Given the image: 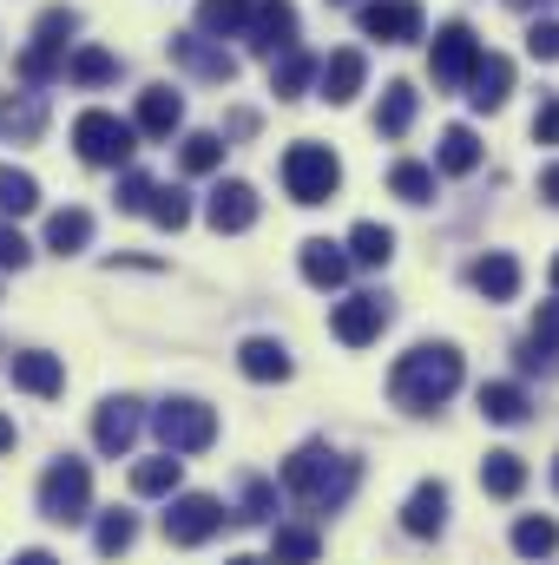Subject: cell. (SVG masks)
I'll return each instance as SVG.
<instances>
[{
	"instance_id": "obj_1",
	"label": "cell",
	"mask_w": 559,
	"mask_h": 565,
	"mask_svg": "<svg viewBox=\"0 0 559 565\" xmlns=\"http://www.w3.org/2000/svg\"><path fill=\"white\" fill-rule=\"evenodd\" d=\"M454 388H461V349H454V342H421V349H409V355L389 369V395H395V408H409V415H434Z\"/></svg>"
},
{
	"instance_id": "obj_2",
	"label": "cell",
	"mask_w": 559,
	"mask_h": 565,
	"mask_svg": "<svg viewBox=\"0 0 559 565\" xmlns=\"http://www.w3.org/2000/svg\"><path fill=\"white\" fill-rule=\"evenodd\" d=\"M356 480H362V467H356L349 454H329L323 440H309V447H296V454L283 460V487H289L309 513H336V507H349Z\"/></svg>"
},
{
	"instance_id": "obj_3",
	"label": "cell",
	"mask_w": 559,
	"mask_h": 565,
	"mask_svg": "<svg viewBox=\"0 0 559 565\" xmlns=\"http://www.w3.org/2000/svg\"><path fill=\"white\" fill-rule=\"evenodd\" d=\"M336 184H342V164H336V151L316 139H296L283 151V191L296 198V204H329L336 198Z\"/></svg>"
},
{
	"instance_id": "obj_4",
	"label": "cell",
	"mask_w": 559,
	"mask_h": 565,
	"mask_svg": "<svg viewBox=\"0 0 559 565\" xmlns=\"http://www.w3.org/2000/svg\"><path fill=\"white\" fill-rule=\"evenodd\" d=\"M40 513L53 520V526H80L86 513H93V467L86 460H53L46 473H40Z\"/></svg>"
},
{
	"instance_id": "obj_5",
	"label": "cell",
	"mask_w": 559,
	"mask_h": 565,
	"mask_svg": "<svg viewBox=\"0 0 559 565\" xmlns=\"http://www.w3.org/2000/svg\"><path fill=\"white\" fill-rule=\"evenodd\" d=\"M73 145H80V158L86 164H106V171H126L133 164V151H139V132L119 119V113H80L73 119Z\"/></svg>"
},
{
	"instance_id": "obj_6",
	"label": "cell",
	"mask_w": 559,
	"mask_h": 565,
	"mask_svg": "<svg viewBox=\"0 0 559 565\" xmlns=\"http://www.w3.org/2000/svg\"><path fill=\"white\" fill-rule=\"evenodd\" d=\"M151 427H158V440H165V454H204V447L218 440V415H211L204 402H191V395H178V402H165V408L151 415Z\"/></svg>"
},
{
	"instance_id": "obj_7",
	"label": "cell",
	"mask_w": 559,
	"mask_h": 565,
	"mask_svg": "<svg viewBox=\"0 0 559 565\" xmlns=\"http://www.w3.org/2000/svg\"><path fill=\"white\" fill-rule=\"evenodd\" d=\"M474 66H481V40H474V26H467V20H447V26H441V40H434V53H428L434 86L461 93V86L474 79Z\"/></svg>"
},
{
	"instance_id": "obj_8",
	"label": "cell",
	"mask_w": 559,
	"mask_h": 565,
	"mask_svg": "<svg viewBox=\"0 0 559 565\" xmlns=\"http://www.w3.org/2000/svg\"><path fill=\"white\" fill-rule=\"evenodd\" d=\"M139 427H145V408L133 395H113V402H99V415H93V447H99L106 460H126V454L139 447Z\"/></svg>"
},
{
	"instance_id": "obj_9",
	"label": "cell",
	"mask_w": 559,
	"mask_h": 565,
	"mask_svg": "<svg viewBox=\"0 0 559 565\" xmlns=\"http://www.w3.org/2000/svg\"><path fill=\"white\" fill-rule=\"evenodd\" d=\"M218 526H224V507H218L211 493H178V500L165 507V540H171V546H204Z\"/></svg>"
},
{
	"instance_id": "obj_10",
	"label": "cell",
	"mask_w": 559,
	"mask_h": 565,
	"mask_svg": "<svg viewBox=\"0 0 559 565\" xmlns=\"http://www.w3.org/2000/svg\"><path fill=\"white\" fill-rule=\"evenodd\" d=\"M329 329H336V342H342V349H369V342L389 329V302H382V296H369V289H362V296H342V302H336V316H329Z\"/></svg>"
},
{
	"instance_id": "obj_11",
	"label": "cell",
	"mask_w": 559,
	"mask_h": 565,
	"mask_svg": "<svg viewBox=\"0 0 559 565\" xmlns=\"http://www.w3.org/2000/svg\"><path fill=\"white\" fill-rule=\"evenodd\" d=\"M244 40H251V53H264V60L289 53V46H296V7H289V0H251Z\"/></svg>"
},
{
	"instance_id": "obj_12",
	"label": "cell",
	"mask_w": 559,
	"mask_h": 565,
	"mask_svg": "<svg viewBox=\"0 0 559 565\" xmlns=\"http://www.w3.org/2000/svg\"><path fill=\"white\" fill-rule=\"evenodd\" d=\"M356 26L382 46H409V40H421V7L415 0H362Z\"/></svg>"
},
{
	"instance_id": "obj_13",
	"label": "cell",
	"mask_w": 559,
	"mask_h": 565,
	"mask_svg": "<svg viewBox=\"0 0 559 565\" xmlns=\"http://www.w3.org/2000/svg\"><path fill=\"white\" fill-rule=\"evenodd\" d=\"M204 217H211V231H218V237H238V231H251V224H257V191H251L244 178H231V184H218V191H211Z\"/></svg>"
},
{
	"instance_id": "obj_14",
	"label": "cell",
	"mask_w": 559,
	"mask_h": 565,
	"mask_svg": "<svg viewBox=\"0 0 559 565\" xmlns=\"http://www.w3.org/2000/svg\"><path fill=\"white\" fill-rule=\"evenodd\" d=\"M171 60H178V66H191L198 79H218V86H231V79H238V60H231L224 46H211L204 33H171Z\"/></svg>"
},
{
	"instance_id": "obj_15",
	"label": "cell",
	"mask_w": 559,
	"mask_h": 565,
	"mask_svg": "<svg viewBox=\"0 0 559 565\" xmlns=\"http://www.w3.org/2000/svg\"><path fill=\"white\" fill-rule=\"evenodd\" d=\"M362 79H369V60H362L356 46H342V53H329V60L316 66V86H323L329 106H349V99L362 93Z\"/></svg>"
},
{
	"instance_id": "obj_16",
	"label": "cell",
	"mask_w": 559,
	"mask_h": 565,
	"mask_svg": "<svg viewBox=\"0 0 559 565\" xmlns=\"http://www.w3.org/2000/svg\"><path fill=\"white\" fill-rule=\"evenodd\" d=\"M507 93H514V60H507V53H481L474 79H467V106H474V113H500Z\"/></svg>"
},
{
	"instance_id": "obj_17",
	"label": "cell",
	"mask_w": 559,
	"mask_h": 565,
	"mask_svg": "<svg viewBox=\"0 0 559 565\" xmlns=\"http://www.w3.org/2000/svg\"><path fill=\"white\" fill-rule=\"evenodd\" d=\"M13 388H20V395H40V402H53V395L66 388V369H60V355H46V349H27V355H13Z\"/></svg>"
},
{
	"instance_id": "obj_18",
	"label": "cell",
	"mask_w": 559,
	"mask_h": 565,
	"mask_svg": "<svg viewBox=\"0 0 559 565\" xmlns=\"http://www.w3.org/2000/svg\"><path fill=\"white\" fill-rule=\"evenodd\" d=\"M184 126V99L171 93V86H145L139 93V119H133V132H145V139H171Z\"/></svg>"
},
{
	"instance_id": "obj_19",
	"label": "cell",
	"mask_w": 559,
	"mask_h": 565,
	"mask_svg": "<svg viewBox=\"0 0 559 565\" xmlns=\"http://www.w3.org/2000/svg\"><path fill=\"white\" fill-rule=\"evenodd\" d=\"M296 264H303V282H309V289H342V282H349V250L329 244V237H309Z\"/></svg>"
},
{
	"instance_id": "obj_20",
	"label": "cell",
	"mask_w": 559,
	"mask_h": 565,
	"mask_svg": "<svg viewBox=\"0 0 559 565\" xmlns=\"http://www.w3.org/2000/svg\"><path fill=\"white\" fill-rule=\"evenodd\" d=\"M402 526H409L415 540H434V533L447 526V487H441V480H421L415 493H409V507H402Z\"/></svg>"
},
{
	"instance_id": "obj_21",
	"label": "cell",
	"mask_w": 559,
	"mask_h": 565,
	"mask_svg": "<svg viewBox=\"0 0 559 565\" xmlns=\"http://www.w3.org/2000/svg\"><path fill=\"white\" fill-rule=\"evenodd\" d=\"M467 282H474L487 302H514V296H520V264H514L507 250H487V257L467 270Z\"/></svg>"
},
{
	"instance_id": "obj_22",
	"label": "cell",
	"mask_w": 559,
	"mask_h": 565,
	"mask_svg": "<svg viewBox=\"0 0 559 565\" xmlns=\"http://www.w3.org/2000/svg\"><path fill=\"white\" fill-rule=\"evenodd\" d=\"M238 369H244L251 382H289V349L271 342V335H251V342L238 349Z\"/></svg>"
},
{
	"instance_id": "obj_23",
	"label": "cell",
	"mask_w": 559,
	"mask_h": 565,
	"mask_svg": "<svg viewBox=\"0 0 559 565\" xmlns=\"http://www.w3.org/2000/svg\"><path fill=\"white\" fill-rule=\"evenodd\" d=\"M93 244V211H53L46 217V250L53 257H80Z\"/></svg>"
},
{
	"instance_id": "obj_24",
	"label": "cell",
	"mask_w": 559,
	"mask_h": 565,
	"mask_svg": "<svg viewBox=\"0 0 559 565\" xmlns=\"http://www.w3.org/2000/svg\"><path fill=\"white\" fill-rule=\"evenodd\" d=\"M481 415L494 427H520L534 415V402H527V388H514V382H487V388H481Z\"/></svg>"
},
{
	"instance_id": "obj_25",
	"label": "cell",
	"mask_w": 559,
	"mask_h": 565,
	"mask_svg": "<svg viewBox=\"0 0 559 565\" xmlns=\"http://www.w3.org/2000/svg\"><path fill=\"white\" fill-rule=\"evenodd\" d=\"M409 126H415V86H409V79H395V86L382 93L376 132H382V139H409Z\"/></svg>"
},
{
	"instance_id": "obj_26",
	"label": "cell",
	"mask_w": 559,
	"mask_h": 565,
	"mask_svg": "<svg viewBox=\"0 0 559 565\" xmlns=\"http://www.w3.org/2000/svg\"><path fill=\"white\" fill-rule=\"evenodd\" d=\"M481 487H487L494 500H514V493L527 487V460H520V454H507V447H500V454H487V460H481Z\"/></svg>"
},
{
	"instance_id": "obj_27",
	"label": "cell",
	"mask_w": 559,
	"mask_h": 565,
	"mask_svg": "<svg viewBox=\"0 0 559 565\" xmlns=\"http://www.w3.org/2000/svg\"><path fill=\"white\" fill-rule=\"evenodd\" d=\"M178 473H184V460H178V454L139 460V467H133V493H139V500H165V493H178Z\"/></svg>"
},
{
	"instance_id": "obj_28",
	"label": "cell",
	"mask_w": 559,
	"mask_h": 565,
	"mask_svg": "<svg viewBox=\"0 0 559 565\" xmlns=\"http://www.w3.org/2000/svg\"><path fill=\"white\" fill-rule=\"evenodd\" d=\"M309 79H316V60H309L303 46H289V53L271 60V93H277V99H303Z\"/></svg>"
},
{
	"instance_id": "obj_29",
	"label": "cell",
	"mask_w": 559,
	"mask_h": 565,
	"mask_svg": "<svg viewBox=\"0 0 559 565\" xmlns=\"http://www.w3.org/2000/svg\"><path fill=\"white\" fill-rule=\"evenodd\" d=\"M66 79H73V86H113V79H119V60H113L106 46H73Z\"/></svg>"
},
{
	"instance_id": "obj_30",
	"label": "cell",
	"mask_w": 559,
	"mask_h": 565,
	"mask_svg": "<svg viewBox=\"0 0 559 565\" xmlns=\"http://www.w3.org/2000/svg\"><path fill=\"white\" fill-rule=\"evenodd\" d=\"M389 257H395V231H389V224H356V231H349V264L382 270Z\"/></svg>"
},
{
	"instance_id": "obj_31",
	"label": "cell",
	"mask_w": 559,
	"mask_h": 565,
	"mask_svg": "<svg viewBox=\"0 0 559 565\" xmlns=\"http://www.w3.org/2000/svg\"><path fill=\"white\" fill-rule=\"evenodd\" d=\"M434 164H441L447 178H467V171L481 164V139H474L467 126H447V132H441V151H434Z\"/></svg>"
},
{
	"instance_id": "obj_32",
	"label": "cell",
	"mask_w": 559,
	"mask_h": 565,
	"mask_svg": "<svg viewBox=\"0 0 559 565\" xmlns=\"http://www.w3.org/2000/svg\"><path fill=\"white\" fill-rule=\"evenodd\" d=\"M40 204V184H33V171H20V164H0V224L7 217H27Z\"/></svg>"
},
{
	"instance_id": "obj_33",
	"label": "cell",
	"mask_w": 559,
	"mask_h": 565,
	"mask_svg": "<svg viewBox=\"0 0 559 565\" xmlns=\"http://www.w3.org/2000/svg\"><path fill=\"white\" fill-rule=\"evenodd\" d=\"M514 553H520V559H553L559 553V526L547 520V513H527V520L514 526Z\"/></svg>"
},
{
	"instance_id": "obj_34",
	"label": "cell",
	"mask_w": 559,
	"mask_h": 565,
	"mask_svg": "<svg viewBox=\"0 0 559 565\" xmlns=\"http://www.w3.org/2000/svg\"><path fill=\"white\" fill-rule=\"evenodd\" d=\"M133 540H139V520L133 513H99V526H93V546H99V559H119V553H133Z\"/></svg>"
},
{
	"instance_id": "obj_35",
	"label": "cell",
	"mask_w": 559,
	"mask_h": 565,
	"mask_svg": "<svg viewBox=\"0 0 559 565\" xmlns=\"http://www.w3.org/2000/svg\"><path fill=\"white\" fill-rule=\"evenodd\" d=\"M316 553H323V540L309 526H277L271 533V565H316Z\"/></svg>"
},
{
	"instance_id": "obj_36",
	"label": "cell",
	"mask_w": 559,
	"mask_h": 565,
	"mask_svg": "<svg viewBox=\"0 0 559 565\" xmlns=\"http://www.w3.org/2000/svg\"><path fill=\"white\" fill-rule=\"evenodd\" d=\"M145 217H151L158 231H184V224H191V198H184V191H171V184H151Z\"/></svg>"
},
{
	"instance_id": "obj_37",
	"label": "cell",
	"mask_w": 559,
	"mask_h": 565,
	"mask_svg": "<svg viewBox=\"0 0 559 565\" xmlns=\"http://www.w3.org/2000/svg\"><path fill=\"white\" fill-rule=\"evenodd\" d=\"M244 20H251V0H198V26L204 33H244Z\"/></svg>"
},
{
	"instance_id": "obj_38",
	"label": "cell",
	"mask_w": 559,
	"mask_h": 565,
	"mask_svg": "<svg viewBox=\"0 0 559 565\" xmlns=\"http://www.w3.org/2000/svg\"><path fill=\"white\" fill-rule=\"evenodd\" d=\"M178 164H184L191 178L218 171V164H224V139H218V132H191V139L178 145Z\"/></svg>"
},
{
	"instance_id": "obj_39",
	"label": "cell",
	"mask_w": 559,
	"mask_h": 565,
	"mask_svg": "<svg viewBox=\"0 0 559 565\" xmlns=\"http://www.w3.org/2000/svg\"><path fill=\"white\" fill-rule=\"evenodd\" d=\"M80 33V13L73 7H46L40 13V26H33V46H53V53H66V40Z\"/></svg>"
},
{
	"instance_id": "obj_40",
	"label": "cell",
	"mask_w": 559,
	"mask_h": 565,
	"mask_svg": "<svg viewBox=\"0 0 559 565\" xmlns=\"http://www.w3.org/2000/svg\"><path fill=\"white\" fill-rule=\"evenodd\" d=\"M389 191H395L402 204H428V198H434V171L409 158V164H395V171H389Z\"/></svg>"
},
{
	"instance_id": "obj_41",
	"label": "cell",
	"mask_w": 559,
	"mask_h": 565,
	"mask_svg": "<svg viewBox=\"0 0 559 565\" xmlns=\"http://www.w3.org/2000/svg\"><path fill=\"white\" fill-rule=\"evenodd\" d=\"M53 73H66V53H53V46H27L20 53V79L27 86H46Z\"/></svg>"
},
{
	"instance_id": "obj_42",
	"label": "cell",
	"mask_w": 559,
	"mask_h": 565,
	"mask_svg": "<svg viewBox=\"0 0 559 565\" xmlns=\"http://www.w3.org/2000/svg\"><path fill=\"white\" fill-rule=\"evenodd\" d=\"M271 513H277V487H271V480H244V507H238V520H244V526H264Z\"/></svg>"
},
{
	"instance_id": "obj_43",
	"label": "cell",
	"mask_w": 559,
	"mask_h": 565,
	"mask_svg": "<svg viewBox=\"0 0 559 565\" xmlns=\"http://www.w3.org/2000/svg\"><path fill=\"white\" fill-rule=\"evenodd\" d=\"M40 119H46V113H40V99H20V106H7V113H0V126H7L13 139H40Z\"/></svg>"
},
{
	"instance_id": "obj_44",
	"label": "cell",
	"mask_w": 559,
	"mask_h": 565,
	"mask_svg": "<svg viewBox=\"0 0 559 565\" xmlns=\"http://www.w3.org/2000/svg\"><path fill=\"white\" fill-rule=\"evenodd\" d=\"M527 53L534 60H559V20H534L527 26Z\"/></svg>"
},
{
	"instance_id": "obj_45",
	"label": "cell",
	"mask_w": 559,
	"mask_h": 565,
	"mask_svg": "<svg viewBox=\"0 0 559 565\" xmlns=\"http://www.w3.org/2000/svg\"><path fill=\"white\" fill-rule=\"evenodd\" d=\"M27 257H33V244L13 224H0V270H27Z\"/></svg>"
},
{
	"instance_id": "obj_46",
	"label": "cell",
	"mask_w": 559,
	"mask_h": 565,
	"mask_svg": "<svg viewBox=\"0 0 559 565\" xmlns=\"http://www.w3.org/2000/svg\"><path fill=\"white\" fill-rule=\"evenodd\" d=\"M520 369H527V375H559V349H547V342H527V349H520Z\"/></svg>"
},
{
	"instance_id": "obj_47",
	"label": "cell",
	"mask_w": 559,
	"mask_h": 565,
	"mask_svg": "<svg viewBox=\"0 0 559 565\" xmlns=\"http://www.w3.org/2000/svg\"><path fill=\"white\" fill-rule=\"evenodd\" d=\"M145 198H151V178L145 171H126L119 178V211H145Z\"/></svg>"
},
{
	"instance_id": "obj_48",
	"label": "cell",
	"mask_w": 559,
	"mask_h": 565,
	"mask_svg": "<svg viewBox=\"0 0 559 565\" xmlns=\"http://www.w3.org/2000/svg\"><path fill=\"white\" fill-rule=\"evenodd\" d=\"M527 342H547V349H559V302H540V316H534V335Z\"/></svg>"
},
{
	"instance_id": "obj_49",
	"label": "cell",
	"mask_w": 559,
	"mask_h": 565,
	"mask_svg": "<svg viewBox=\"0 0 559 565\" xmlns=\"http://www.w3.org/2000/svg\"><path fill=\"white\" fill-rule=\"evenodd\" d=\"M534 139L559 145V99H540V113H534Z\"/></svg>"
},
{
	"instance_id": "obj_50",
	"label": "cell",
	"mask_w": 559,
	"mask_h": 565,
	"mask_svg": "<svg viewBox=\"0 0 559 565\" xmlns=\"http://www.w3.org/2000/svg\"><path fill=\"white\" fill-rule=\"evenodd\" d=\"M540 198L559 211V164H547V171H540Z\"/></svg>"
},
{
	"instance_id": "obj_51",
	"label": "cell",
	"mask_w": 559,
	"mask_h": 565,
	"mask_svg": "<svg viewBox=\"0 0 559 565\" xmlns=\"http://www.w3.org/2000/svg\"><path fill=\"white\" fill-rule=\"evenodd\" d=\"M13 565H60V559H53V553H40V546H33V553H20V559H13Z\"/></svg>"
},
{
	"instance_id": "obj_52",
	"label": "cell",
	"mask_w": 559,
	"mask_h": 565,
	"mask_svg": "<svg viewBox=\"0 0 559 565\" xmlns=\"http://www.w3.org/2000/svg\"><path fill=\"white\" fill-rule=\"evenodd\" d=\"M7 447H13V422H7V415H0V454H7Z\"/></svg>"
},
{
	"instance_id": "obj_53",
	"label": "cell",
	"mask_w": 559,
	"mask_h": 565,
	"mask_svg": "<svg viewBox=\"0 0 559 565\" xmlns=\"http://www.w3.org/2000/svg\"><path fill=\"white\" fill-rule=\"evenodd\" d=\"M507 7H514V13H534V7H547V0H507Z\"/></svg>"
},
{
	"instance_id": "obj_54",
	"label": "cell",
	"mask_w": 559,
	"mask_h": 565,
	"mask_svg": "<svg viewBox=\"0 0 559 565\" xmlns=\"http://www.w3.org/2000/svg\"><path fill=\"white\" fill-rule=\"evenodd\" d=\"M224 565H271V559H251V553H238V559H224Z\"/></svg>"
},
{
	"instance_id": "obj_55",
	"label": "cell",
	"mask_w": 559,
	"mask_h": 565,
	"mask_svg": "<svg viewBox=\"0 0 559 565\" xmlns=\"http://www.w3.org/2000/svg\"><path fill=\"white\" fill-rule=\"evenodd\" d=\"M553 487H559V454H553Z\"/></svg>"
},
{
	"instance_id": "obj_56",
	"label": "cell",
	"mask_w": 559,
	"mask_h": 565,
	"mask_svg": "<svg viewBox=\"0 0 559 565\" xmlns=\"http://www.w3.org/2000/svg\"><path fill=\"white\" fill-rule=\"evenodd\" d=\"M553 289H559V257H553Z\"/></svg>"
},
{
	"instance_id": "obj_57",
	"label": "cell",
	"mask_w": 559,
	"mask_h": 565,
	"mask_svg": "<svg viewBox=\"0 0 559 565\" xmlns=\"http://www.w3.org/2000/svg\"><path fill=\"white\" fill-rule=\"evenodd\" d=\"M336 7H349V0H336Z\"/></svg>"
}]
</instances>
